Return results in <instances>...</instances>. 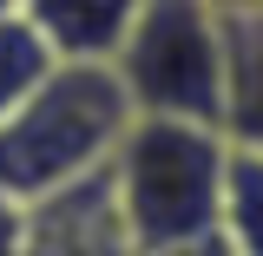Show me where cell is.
<instances>
[{"label":"cell","mask_w":263,"mask_h":256,"mask_svg":"<svg viewBox=\"0 0 263 256\" xmlns=\"http://www.w3.org/2000/svg\"><path fill=\"white\" fill-rule=\"evenodd\" d=\"M132 125V105L105 60H53V72L33 86V99L0 119V197H33L79 184L112 164Z\"/></svg>","instance_id":"obj_1"},{"label":"cell","mask_w":263,"mask_h":256,"mask_svg":"<svg viewBox=\"0 0 263 256\" xmlns=\"http://www.w3.org/2000/svg\"><path fill=\"white\" fill-rule=\"evenodd\" d=\"M224 125H184V119H132L119 151L105 164L112 204L132 230V250L152 256L217 230V184H224Z\"/></svg>","instance_id":"obj_2"},{"label":"cell","mask_w":263,"mask_h":256,"mask_svg":"<svg viewBox=\"0 0 263 256\" xmlns=\"http://www.w3.org/2000/svg\"><path fill=\"white\" fill-rule=\"evenodd\" d=\"M105 66L132 119L224 125L230 112V27L204 0H145Z\"/></svg>","instance_id":"obj_3"},{"label":"cell","mask_w":263,"mask_h":256,"mask_svg":"<svg viewBox=\"0 0 263 256\" xmlns=\"http://www.w3.org/2000/svg\"><path fill=\"white\" fill-rule=\"evenodd\" d=\"M20 256H138L105 171L20 204Z\"/></svg>","instance_id":"obj_4"},{"label":"cell","mask_w":263,"mask_h":256,"mask_svg":"<svg viewBox=\"0 0 263 256\" xmlns=\"http://www.w3.org/2000/svg\"><path fill=\"white\" fill-rule=\"evenodd\" d=\"M138 7L145 0H27L20 20L53 46V60H112Z\"/></svg>","instance_id":"obj_5"},{"label":"cell","mask_w":263,"mask_h":256,"mask_svg":"<svg viewBox=\"0 0 263 256\" xmlns=\"http://www.w3.org/2000/svg\"><path fill=\"white\" fill-rule=\"evenodd\" d=\"M217 237L237 256H263V151L237 138L224 151V184H217Z\"/></svg>","instance_id":"obj_6"},{"label":"cell","mask_w":263,"mask_h":256,"mask_svg":"<svg viewBox=\"0 0 263 256\" xmlns=\"http://www.w3.org/2000/svg\"><path fill=\"white\" fill-rule=\"evenodd\" d=\"M224 131L263 151V20L230 27V112Z\"/></svg>","instance_id":"obj_7"},{"label":"cell","mask_w":263,"mask_h":256,"mask_svg":"<svg viewBox=\"0 0 263 256\" xmlns=\"http://www.w3.org/2000/svg\"><path fill=\"white\" fill-rule=\"evenodd\" d=\"M46 72H53V46L27 20H0V119H13Z\"/></svg>","instance_id":"obj_8"},{"label":"cell","mask_w":263,"mask_h":256,"mask_svg":"<svg viewBox=\"0 0 263 256\" xmlns=\"http://www.w3.org/2000/svg\"><path fill=\"white\" fill-rule=\"evenodd\" d=\"M152 256H237L217 237V230H204V237H184V243H164V250H152Z\"/></svg>","instance_id":"obj_9"},{"label":"cell","mask_w":263,"mask_h":256,"mask_svg":"<svg viewBox=\"0 0 263 256\" xmlns=\"http://www.w3.org/2000/svg\"><path fill=\"white\" fill-rule=\"evenodd\" d=\"M0 256H20V204L0 197Z\"/></svg>","instance_id":"obj_10"},{"label":"cell","mask_w":263,"mask_h":256,"mask_svg":"<svg viewBox=\"0 0 263 256\" xmlns=\"http://www.w3.org/2000/svg\"><path fill=\"white\" fill-rule=\"evenodd\" d=\"M20 7H27V0H0V20H20Z\"/></svg>","instance_id":"obj_11"}]
</instances>
